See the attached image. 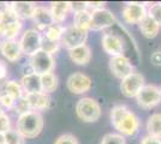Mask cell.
I'll list each match as a JSON object with an SVG mask.
<instances>
[{
	"mask_svg": "<svg viewBox=\"0 0 161 144\" xmlns=\"http://www.w3.org/2000/svg\"><path fill=\"white\" fill-rule=\"evenodd\" d=\"M0 144H6V141H5V133L0 132Z\"/></svg>",
	"mask_w": 161,
	"mask_h": 144,
	"instance_id": "42",
	"label": "cell"
},
{
	"mask_svg": "<svg viewBox=\"0 0 161 144\" xmlns=\"http://www.w3.org/2000/svg\"><path fill=\"white\" fill-rule=\"evenodd\" d=\"M147 132L148 136L161 141V113H154L148 118Z\"/></svg>",
	"mask_w": 161,
	"mask_h": 144,
	"instance_id": "23",
	"label": "cell"
},
{
	"mask_svg": "<svg viewBox=\"0 0 161 144\" xmlns=\"http://www.w3.org/2000/svg\"><path fill=\"white\" fill-rule=\"evenodd\" d=\"M14 110L16 112V113H18V114H24V113H27V112H29L30 109V106H29V102H28L27 97L25 96H23L22 99H19V100H17L16 101V104H14Z\"/></svg>",
	"mask_w": 161,
	"mask_h": 144,
	"instance_id": "32",
	"label": "cell"
},
{
	"mask_svg": "<svg viewBox=\"0 0 161 144\" xmlns=\"http://www.w3.org/2000/svg\"><path fill=\"white\" fill-rule=\"evenodd\" d=\"M4 94L11 96L14 100H19L23 96H25V93L19 83H17L16 81H6L4 83V87H3V91Z\"/></svg>",
	"mask_w": 161,
	"mask_h": 144,
	"instance_id": "24",
	"label": "cell"
},
{
	"mask_svg": "<svg viewBox=\"0 0 161 144\" xmlns=\"http://www.w3.org/2000/svg\"><path fill=\"white\" fill-rule=\"evenodd\" d=\"M66 87L70 93L75 95H82L86 94L93 87L92 78L82 72H75L69 76L66 81Z\"/></svg>",
	"mask_w": 161,
	"mask_h": 144,
	"instance_id": "9",
	"label": "cell"
},
{
	"mask_svg": "<svg viewBox=\"0 0 161 144\" xmlns=\"http://www.w3.org/2000/svg\"><path fill=\"white\" fill-rule=\"evenodd\" d=\"M0 104H1L4 108H6V109H14V104H16V100H14L11 96L1 93V96H0Z\"/></svg>",
	"mask_w": 161,
	"mask_h": 144,
	"instance_id": "34",
	"label": "cell"
},
{
	"mask_svg": "<svg viewBox=\"0 0 161 144\" xmlns=\"http://www.w3.org/2000/svg\"><path fill=\"white\" fill-rule=\"evenodd\" d=\"M30 109L40 112V110H46L51 106V97L48 94L41 91V93H35V94H28L25 95Z\"/></svg>",
	"mask_w": 161,
	"mask_h": 144,
	"instance_id": "17",
	"label": "cell"
},
{
	"mask_svg": "<svg viewBox=\"0 0 161 144\" xmlns=\"http://www.w3.org/2000/svg\"><path fill=\"white\" fill-rule=\"evenodd\" d=\"M5 141L6 144H25V138L14 129H11L5 133Z\"/></svg>",
	"mask_w": 161,
	"mask_h": 144,
	"instance_id": "29",
	"label": "cell"
},
{
	"mask_svg": "<svg viewBox=\"0 0 161 144\" xmlns=\"http://www.w3.org/2000/svg\"><path fill=\"white\" fill-rule=\"evenodd\" d=\"M160 94H161V87H160Z\"/></svg>",
	"mask_w": 161,
	"mask_h": 144,
	"instance_id": "43",
	"label": "cell"
},
{
	"mask_svg": "<svg viewBox=\"0 0 161 144\" xmlns=\"http://www.w3.org/2000/svg\"><path fill=\"white\" fill-rule=\"evenodd\" d=\"M11 130V119L6 113L0 115V132L6 133L7 131Z\"/></svg>",
	"mask_w": 161,
	"mask_h": 144,
	"instance_id": "35",
	"label": "cell"
},
{
	"mask_svg": "<svg viewBox=\"0 0 161 144\" xmlns=\"http://www.w3.org/2000/svg\"><path fill=\"white\" fill-rule=\"evenodd\" d=\"M105 5H106V3H103V1H88L87 3V6H88V10H90L92 12L95 11V10H100V8H105Z\"/></svg>",
	"mask_w": 161,
	"mask_h": 144,
	"instance_id": "37",
	"label": "cell"
},
{
	"mask_svg": "<svg viewBox=\"0 0 161 144\" xmlns=\"http://www.w3.org/2000/svg\"><path fill=\"white\" fill-rule=\"evenodd\" d=\"M60 45H61V43L59 41H52V40L47 39L46 36H42V41H41V49H42L43 52L48 53V54H51V55L55 54V53L59 51Z\"/></svg>",
	"mask_w": 161,
	"mask_h": 144,
	"instance_id": "28",
	"label": "cell"
},
{
	"mask_svg": "<svg viewBox=\"0 0 161 144\" xmlns=\"http://www.w3.org/2000/svg\"><path fill=\"white\" fill-rule=\"evenodd\" d=\"M87 39V30H83V29H80V28L75 27V25H71V27L65 28V31H64V35L61 37L60 43L61 46H64L67 51H70L72 48L86 45Z\"/></svg>",
	"mask_w": 161,
	"mask_h": 144,
	"instance_id": "7",
	"label": "cell"
},
{
	"mask_svg": "<svg viewBox=\"0 0 161 144\" xmlns=\"http://www.w3.org/2000/svg\"><path fill=\"white\" fill-rule=\"evenodd\" d=\"M150 61L154 66H161V51H156L152 54Z\"/></svg>",
	"mask_w": 161,
	"mask_h": 144,
	"instance_id": "38",
	"label": "cell"
},
{
	"mask_svg": "<svg viewBox=\"0 0 161 144\" xmlns=\"http://www.w3.org/2000/svg\"><path fill=\"white\" fill-rule=\"evenodd\" d=\"M6 77H7L6 64L3 61V60H0V82H1V81H4Z\"/></svg>",
	"mask_w": 161,
	"mask_h": 144,
	"instance_id": "40",
	"label": "cell"
},
{
	"mask_svg": "<svg viewBox=\"0 0 161 144\" xmlns=\"http://www.w3.org/2000/svg\"><path fill=\"white\" fill-rule=\"evenodd\" d=\"M74 25L83 30L89 31L92 29V11L86 10L74 16Z\"/></svg>",
	"mask_w": 161,
	"mask_h": 144,
	"instance_id": "25",
	"label": "cell"
},
{
	"mask_svg": "<svg viewBox=\"0 0 161 144\" xmlns=\"http://www.w3.org/2000/svg\"><path fill=\"white\" fill-rule=\"evenodd\" d=\"M111 124L124 137L136 135L141 126L138 117L124 104H117L111 109Z\"/></svg>",
	"mask_w": 161,
	"mask_h": 144,
	"instance_id": "1",
	"label": "cell"
},
{
	"mask_svg": "<svg viewBox=\"0 0 161 144\" xmlns=\"http://www.w3.org/2000/svg\"><path fill=\"white\" fill-rule=\"evenodd\" d=\"M31 19L35 23L37 31H46L48 27L54 24L51 10L45 6H36Z\"/></svg>",
	"mask_w": 161,
	"mask_h": 144,
	"instance_id": "15",
	"label": "cell"
},
{
	"mask_svg": "<svg viewBox=\"0 0 161 144\" xmlns=\"http://www.w3.org/2000/svg\"><path fill=\"white\" fill-rule=\"evenodd\" d=\"M43 117L41 112L36 110H29L24 114H20L17 123H16V130L25 139L37 137L43 130Z\"/></svg>",
	"mask_w": 161,
	"mask_h": 144,
	"instance_id": "2",
	"label": "cell"
},
{
	"mask_svg": "<svg viewBox=\"0 0 161 144\" xmlns=\"http://www.w3.org/2000/svg\"><path fill=\"white\" fill-rule=\"evenodd\" d=\"M148 14V8L144 3H126L123 8V18L128 24H140Z\"/></svg>",
	"mask_w": 161,
	"mask_h": 144,
	"instance_id": "11",
	"label": "cell"
},
{
	"mask_svg": "<svg viewBox=\"0 0 161 144\" xmlns=\"http://www.w3.org/2000/svg\"><path fill=\"white\" fill-rule=\"evenodd\" d=\"M100 144H126V141H125V137L121 136L120 133L111 132L102 137Z\"/></svg>",
	"mask_w": 161,
	"mask_h": 144,
	"instance_id": "30",
	"label": "cell"
},
{
	"mask_svg": "<svg viewBox=\"0 0 161 144\" xmlns=\"http://www.w3.org/2000/svg\"><path fill=\"white\" fill-rule=\"evenodd\" d=\"M20 85L24 90L25 95L28 94H35V93H41L42 91V85H41V76L37 73H27L22 77L20 79Z\"/></svg>",
	"mask_w": 161,
	"mask_h": 144,
	"instance_id": "18",
	"label": "cell"
},
{
	"mask_svg": "<svg viewBox=\"0 0 161 144\" xmlns=\"http://www.w3.org/2000/svg\"><path fill=\"white\" fill-rule=\"evenodd\" d=\"M101 43H102V48L107 54L112 56H118V55H123L124 53V40L119 35L112 34V33H106L103 34L102 39H101Z\"/></svg>",
	"mask_w": 161,
	"mask_h": 144,
	"instance_id": "13",
	"label": "cell"
},
{
	"mask_svg": "<svg viewBox=\"0 0 161 144\" xmlns=\"http://www.w3.org/2000/svg\"><path fill=\"white\" fill-rule=\"evenodd\" d=\"M51 13L54 23L60 24L66 19L70 12V3L69 1H53L51 3Z\"/></svg>",
	"mask_w": 161,
	"mask_h": 144,
	"instance_id": "21",
	"label": "cell"
},
{
	"mask_svg": "<svg viewBox=\"0 0 161 144\" xmlns=\"http://www.w3.org/2000/svg\"><path fill=\"white\" fill-rule=\"evenodd\" d=\"M144 77L138 72H132L131 75L125 77L120 83L121 94L125 97H136L138 93L144 87Z\"/></svg>",
	"mask_w": 161,
	"mask_h": 144,
	"instance_id": "10",
	"label": "cell"
},
{
	"mask_svg": "<svg viewBox=\"0 0 161 144\" xmlns=\"http://www.w3.org/2000/svg\"><path fill=\"white\" fill-rule=\"evenodd\" d=\"M0 52L11 62L19 60L23 54L19 41H16V40H4L3 42H0Z\"/></svg>",
	"mask_w": 161,
	"mask_h": 144,
	"instance_id": "16",
	"label": "cell"
},
{
	"mask_svg": "<svg viewBox=\"0 0 161 144\" xmlns=\"http://www.w3.org/2000/svg\"><path fill=\"white\" fill-rule=\"evenodd\" d=\"M29 64L34 73H37L40 76L53 72V70L55 69V61H54L53 55L43 52L42 49L37 51L35 54L30 56Z\"/></svg>",
	"mask_w": 161,
	"mask_h": 144,
	"instance_id": "6",
	"label": "cell"
},
{
	"mask_svg": "<svg viewBox=\"0 0 161 144\" xmlns=\"http://www.w3.org/2000/svg\"><path fill=\"white\" fill-rule=\"evenodd\" d=\"M137 104L142 109H152L161 103L160 88L154 84H146L136 96Z\"/></svg>",
	"mask_w": 161,
	"mask_h": 144,
	"instance_id": "5",
	"label": "cell"
},
{
	"mask_svg": "<svg viewBox=\"0 0 161 144\" xmlns=\"http://www.w3.org/2000/svg\"><path fill=\"white\" fill-rule=\"evenodd\" d=\"M69 3H70V10H72L75 13H78V12L88 10L86 1H69Z\"/></svg>",
	"mask_w": 161,
	"mask_h": 144,
	"instance_id": "36",
	"label": "cell"
},
{
	"mask_svg": "<svg viewBox=\"0 0 161 144\" xmlns=\"http://www.w3.org/2000/svg\"><path fill=\"white\" fill-rule=\"evenodd\" d=\"M10 7V3H5V1H0V14H3L7 8Z\"/></svg>",
	"mask_w": 161,
	"mask_h": 144,
	"instance_id": "41",
	"label": "cell"
},
{
	"mask_svg": "<svg viewBox=\"0 0 161 144\" xmlns=\"http://www.w3.org/2000/svg\"><path fill=\"white\" fill-rule=\"evenodd\" d=\"M22 27V21L17 18L11 7L0 14V37H4V40H14L20 33Z\"/></svg>",
	"mask_w": 161,
	"mask_h": 144,
	"instance_id": "4",
	"label": "cell"
},
{
	"mask_svg": "<svg viewBox=\"0 0 161 144\" xmlns=\"http://www.w3.org/2000/svg\"><path fill=\"white\" fill-rule=\"evenodd\" d=\"M64 31H65V28L63 27L61 24H58V23H54L51 27H48L45 31V35L47 39L52 40V41H59L60 42L61 37L64 35Z\"/></svg>",
	"mask_w": 161,
	"mask_h": 144,
	"instance_id": "27",
	"label": "cell"
},
{
	"mask_svg": "<svg viewBox=\"0 0 161 144\" xmlns=\"http://www.w3.org/2000/svg\"><path fill=\"white\" fill-rule=\"evenodd\" d=\"M58 77L54 72H49L46 75L41 76V85H42V91L46 93V94H51L54 93L57 88H58Z\"/></svg>",
	"mask_w": 161,
	"mask_h": 144,
	"instance_id": "26",
	"label": "cell"
},
{
	"mask_svg": "<svg viewBox=\"0 0 161 144\" xmlns=\"http://www.w3.org/2000/svg\"><path fill=\"white\" fill-rule=\"evenodd\" d=\"M138 28H140L142 35H143L144 37H147V39H154V37H156V36L159 35L161 27L152 18V17H149L147 14V16L142 19L141 23L138 24Z\"/></svg>",
	"mask_w": 161,
	"mask_h": 144,
	"instance_id": "22",
	"label": "cell"
},
{
	"mask_svg": "<svg viewBox=\"0 0 161 144\" xmlns=\"http://www.w3.org/2000/svg\"><path fill=\"white\" fill-rule=\"evenodd\" d=\"M41 41H42V35L40 34V31H37L36 29L25 30L19 40L22 53L31 56L41 49Z\"/></svg>",
	"mask_w": 161,
	"mask_h": 144,
	"instance_id": "8",
	"label": "cell"
},
{
	"mask_svg": "<svg viewBox=\"0 0 161 144\" xmlns=\"http://www.w3.org/2000/svg\"><path fill=\"white\" fill-rule=\"evenodd\" d=\"M114 14L107 8H100L92 12V29L90 30H103L115 24Z\"/></svg>",
	"mask_w": 161,
	"mask_h": 144,
	"instance_id": "14",
	"label": "cell"
},
{
	"mask_svg": "<svg viewBox=\"0 0 161 144\" xmlns=\"http://www.w3.org/2000/svg\"><path fill=\"white\" fill-rule=\"evenodd\" d=\"M148 16L161 27V3H153L148 7Z\"/></svg>",
	"mask_w": 161,
	"mask_h": 144,
	"instance_id": "31",
	"label": "cell"
},
{
	"mask_svg": "<svg viewBox=\"0 0 161 144\" xmlns=\"http://www.w3.org/2000/svg\"><path fill=\"white\" fill-rule=\"evenodd\" d=\"M101 106L92 97H82L76 104V114L84 123H95L101 118Z\"/></svg>",
	"mask_w": 161,
	"mask_h": 144,
	"instance_id": "3",
	"label": "cell"
},
{
	"mask_svg": "<svg viewBox=\"0 0 161 144\" xmlns=\"http://www.w3.org/2000/svg\"><path fill=\"white\" fill-rule=\"evenodd\" d=\"M0 96H1V91H0Z\"/></svg>",
	"mask_w": 161,
	"mask_h": 144,
	"instance_id": "44",
	"label": "cell"
},
{
	"mask_svg": "<svg viewBox=\"0 0 161 144\" xmlns=\"http://www.w3.org/2000/svg\"><path fill=\"white\" fill-rule=\"evenodd\" d=\"M69 56L76 65H88L92 60V49L88 45H82L70 49Z\"/></svg>",
	"mask_w": 161,
	"mask_h": 144,
	"instance_id": "20",
	"label": "cell"
},
{
	"mask_svg": "<svg viewBox=\"0 0 161 144\" xmlns=\"http://www.w3.org/2000/svg\"><path fill=\"white\" fill-rule=\"evenodd\" d=\"M10 7L12 8L17 18L19 21H23V19H30L33 17L36 5L30 1H14L10 3Z\"/></svg>",
	"mask_w": 161,
	"mask_h": 144,
	"instance_id": "19",
	"label": "cell"
},
{
	"mask_svg": "<svg viewBox=\"0 0 161 144\" xmlns=\"http://www.w3.org/2000/svg\"><path fill=\"white\" fill-rule=\"evenodd\" d=\"M109 70L114 77L123 81L125 77H128L134 72V65L131 64L129 58L123 54L118 56H112L109 59Z\"/></svg>",
	"mask_w": 161,
	"mask_h": 144,
	"instance_id": "12",
	"label": "cell"
},
{
	"mask_svg": "<svg viewBox=\"0 0 161 144\" xmlns=\"http://www.w3.org/2000/svg\"><path fill=\"white\" fill-rule=\"evenodd\" d=\"M141 144H161V141L158 139V138L150 137V136L147 135V136H144V137L142 138Z\"/></svg>",
	"mask_w": 161,
	"mask_h": 144,
	"instance_id": "39",
	"label": "cell"
},
{
	"mask_svg": "<svg viewBox=\"0 0 161 144\" xmlns=\"http://www.w3.org/2000/svg\"><path fill=\"white\" fill-rule=\"evenodd\" d=\"M54 144H80L76 136L71 133H64L55 139Z\"/></svg>",
	"mask_w": 161,
	"mask_h": 144,
	"instance_id": "33",
	"label": "cell"
}]
</instances>
